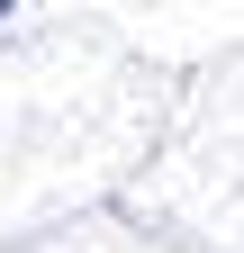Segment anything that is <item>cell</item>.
<instances>
[{"instance_id": "1", "label": "cell", "mask_w": 244, "mask_h": 253, "mask_svg": "<svg viewBox=\"0 0 244 253\" xmlns=\"http://www.w3.org/2000/svg\"><path fill=\"white\" fill-rule=\"evenodd\" d=\"M9 9H18V0H0V18H9Z\"/></svg>"}]
</instances>
